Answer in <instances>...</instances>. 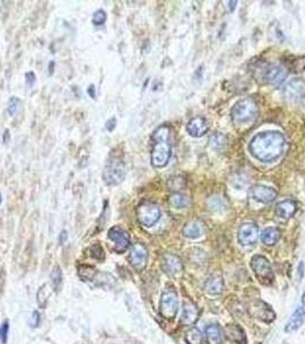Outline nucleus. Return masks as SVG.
Wrapping results in <instances>:
<instances>
[{"label": "nucleus", "mask_w": 305, "mask_h": 344, "mask_svg": "<svg viewBox=\"0 0 305 344\" xmlns=\"http://www.w3.org/2000/svg\"><path fill=\"white\" fill-rule=\"evenodd\" d=\"M126 176L125 164L122 156L112 151L107 159L106 165L102 171V179L107 186H116L124 181Z\"/></svg>", "instance_id": "3"}, {"label": "nucleus", "mask_w": 305, "mask_h": 344, "mask_svg": "<svg viewBox=\"0 0 305 344\" xmlns=\"http://www.w3.org/2000/svg\"><path fill=\"white\" fill-rule=\"evenodd\" d=\"M87 94H89V97H91L92 99L97 98V90L93 84H91V85L87 87Z\"/></svg>", "instance_id": "39"}, {"label": "nucleus", "mask_w": 305, "mask_h": 344, "mask_svg": "<svg viewBox=\"0 0 305 344\" xmlns=\"http://www.w3.org/2000/svg\"><path fill=\"white\" fill-rule=\"evenodd\" d=\"M51 280H52L54 289H57L58 291L60 290L61 285H62V272L60 267L59 266L54 267L52 271V274H51Z\"/></svg>", "instance_id": "29"}, {"label": "nucleus", "mask_w": 305, "mask_h": 344, "mask_svg": "<svg viewBox=\"0 0 305 344\" xmlns=\"http://www.w3.org/2000/svg\"><path fill=\"white\" fill-rule=\"evenodd\" d=\"M209 143L213 149L220 150L226 146L227 139L223 133H220V132H216V133H213L211 137L209 138Z\"/></svg>", "instance_id": "25"}, {"label": "nucleus", "mask_w": 305, "mask_h": 344, "mask_svg": "<svg viewBox=\"0 0 305 344\" xmlns=\"http://www.w3.org/2000/svg\"><path fill=\"white\" fill-rule=\"evenodd\" d=\"M39 321H41V317H39V313L37 311L33 312V314H31V317L29 319V325L35 328V327H38L39 326Z\"/></svg>", "instance_id": "36"}, {"label": "nucleus", "mask_w": 305, "mask_h": 344, "mask_svg": "<svg viewBox=\"0 0 305 344\" xmlns=\"http://www.w3.org/2000/svg\"><path fill=\"white\" fill-rule=\"evenodd\" d=\"M148 258V251L142 243H134L131 247L129 254V262L131 266L137 271H142L146 267Z\"/></svg>", "instance_id": "9"}, {"label": "nucleus", "mask_w": 305, "mask_h": 344, "mask_svg": "<svg viewBox=\"0 0 305 344\" xmlns=\"http://www.w3.org/2000/svg\"><path fill=\"white\" fill-rule=\"evenodd\" d=\"M54 68H55V62L54 61H51L49 63V74L52 76L54 73Z\"/></svg>", "instance_id": "41"}, {"label": "nucleus", "mask_w": 305, "mask_h": 344, "mask_svg": "<svg viewBox=\"0 0 305 344\" xmlns=\"http://www.w3.org/2000/svg\"><path fill=\"white\" fill-rule=\"evenodd\" d=\"M200 311L197 309L195 304L191 301L184 302L183 305V312H181V323L185 326H191L193 323L196 322V320L199 319Z\"/></svg>", "instance_id": "16"}, {"label": "nucleus", "mask_w": 305, "mask_h": 344, "mask_svg": "<svg viewBox=\"0 0 305 344\" xmlns=\"http://www.w3.org/2000/svg\"><path fill=\"white\" fill-rule=\"evenodd\" d=\"M225 335L233 342H236L237 344H245V335L242 328L237 325H228L224 329Z\"/></svg>", "instance_id": "20"}, {"label": "nucleus", "mask_w": 305, "mask_h": 344, "mask_svg": "<svg viewBox=\"0 0 305 344\" xmlns=\"http://www.w3.org/2000/svg\"><path fill=\"white\" fill-rule=\"evenodd\" d=\"M36 82V75L33 71H29V73L26 74V83L29 87H33L34 84Z\"/></svg>", "instance_id": "37"}, {"label": "nucleus", "mask_w": 305, "mask_h": 344, "mask_svg": "<svg viewBox=\"0 0 305 344\" xmlns=\"http://www.w3.org/2000/svg\"><path fill=\"white\" fill-rule=\"evenodd\" d=\"M297 211V203L292 200H284L278 203V206L275 208V214L279 218L283 219V221H288L290 219L292 216L296 214Z\"/></svg>", "instance_id": "18"}, {"label": "nucleus", "mask_w": 305, "mask_h": 344, "mask_svg": "<svg viewBox=\"0 0 305 344\" xmlns=\"http://www.w3.org/2000/svg\"><path fill=\"white\" fill-rule=\"evenodd\" d=\"M91 256L93 258L98 259V261H104L105 259V251L102 249L101 245L99 243H94V245L91 247Z\"/></svg>", "instance_id": "33"}, {"label": "nucleus", "mask_w": 305, "mask_h": 344, "mask_svg": "<svg viewBox=\"0 0 305 344\" xmlns=\"http://www.w3.org/2000/svg\"><path fill=\"white\" fill-rule=\"evenodd\" d=\"M171 129L168 125H161L153 132L152 153L150 162L154 167H164L168 165L172 154V146L170 142Z\"/></svg>", "instance_id": "2"}, {"label": "nucleus", "mask_w": 305, "mask_h": 344, "mask_svg": "<svg viewBox=\"0 0 305 344\" xmlns=\"http://www.w3.org/2000/svg\"><path fill=\"white\" fill-rule=\"evenodd\" d=\"M67 240H68V232H67L66 230H63L60 234V242L66 243Z\"/></svg>", "instance_id": "40"}, {"label": "nucleus", "mask_w": 305, "mask_h": 344, "mask_svg": "<svg viewBox=\"0 0 305 344\" xmlns=\"http://www.w3.org/2000/svg\"><path fill=\"white\" fill-rule=\"evenodd\" d=\"M259 237L258 226L253 223H244L240 226L237 232V240L241 245L250 246L253 245Z\"/></svg>", "instance_id": "12"}, {"label": "nucleus", "mask_w": 305, "mask_h": 344, "mask_svg": "<svg viewBox=\"0 0 305 344\" xmlns=\"http://www.w3.org/2000/svg\"><path fill=\"white\" fill-rule=\"evenodd\" d=\"M250 266L257 279L263 283V285H271L274 275H273L271 264L264 256L255 255L250 261Z\"/></svg>", "instance_id": "6"}, {"label": "nucleus", "mask_w": 305, "mask_h": 344, "mask_svg": "<svg viewBox=\"0 0 305 344\" xmlns=\"http://www.w3.org/2000/svg\"><path fill=\"white\" fill-rule=\"evenodd\" d=\"M299 275H300V278L303 277V263L299 264Z\"/></svg>", "instance_id": "44"}, {"label": "nucleus", "mask_w": 305, "mask_h": 344, "mask_svg": "<svg viewBox=\"0 0 305 344\" xmlns=\"http://www.w3.org/2000/svg\"><path fill=\"white\" fill-rule=\"evenodd\" d=\"M208 207L213 211H219L224 209V199L220 197H212L208 200Z\"/></svg>", "instance_id": "30"}, {"label": "nucleus", "mask_w": 305, "mask_h": 344, "mask_svg": "<svg viewBox=\"0 0 305 344\" xmlns=\"http://www.w3.org/2000/svg\"><path fill=\"white\" fill-rule=\"evenodd\" d=\"M78 273L79 275L83 279L87 280V281H93L94 278H96V275L98 274V272L93 269V267L91 266H87V265H83L78 269Z\"/></svg>", "instance_id": "28"}, {"label": "nucleus", "mask_w": 305, "mask_h": 344, "mask_svg": "<svg viewBox=\"0 0 305 344\" xmlns=\"http://www.w3.org/2000/svg\"><path fill=\"white\" fill-rule=\"evenodd\" d=\"M287 71L282 66L265 65L260 67L258 79L266 84H279L286 77Z\"/></svg>", "instance_id": "8"}, {"label": "nucleus", "mask_w": 305, "mask_h": 344, "mask_svg": "<svg viewBox=\"0 0 305 344\" xmlns=\"http://www.w3.org/2000/svg\"><path fill=\"white\" fill-rule=\"evenodd\" d=\"M280 237H281L280 230L276 229V227H267V229H265L263 231L260 238H261V241H263L266 246H273L279 241Z\"/></svg>", "instance_id": "22"}, {"label": "nucleus", "mask_w": 305, "mask_h": 344, "mask_svg": "<svg viewBox=\"0 0 305 344\" xmlns=\"http://www.w3.org/2000/svg\"><path fill=\"white\" fill-rule=\"evenodd\" d=\"M186 341L188 344H202L203 343V334L196 327H192L186 333Z\"/></svg>", "instance_id": "27"}, {"label": "nucleus", "mask_w": 305, "mask_h": 344, "mask_svg": "<svg viewBox=\"0 0 305 344\" xmlns=\"http://www.w3.org/2000/svg\"><path fill=\"white\" fill-rule=\"evenodd\" d=\"M186 130H187L189 135H192V137L200 138L208 132L209 124L207 122V119H205L204 117L197 116V117L192 118L191 121L187 123Z\"/></svg>", "instance_id": "15"}, {"label": "nucleus", "mask_w": 305, "mask_h": 344, "mask_svg": "<svg viewBox=\"0 0 305 344\" xmlns=\"http://www.w3.org/2000/svg\"><path fill=\"white\" fill-rule=\"evenodd\" d=\"M107 21V13L104 10H98L94 12L93 17H92V23L94 26H102L105 25V22Z\"/></svg>", "instance_id": "32"}, {"label": "nucleus", "mask_w": 305, "mask_h": 344, "mask_svg": "<svg viewBox=\"0 0 305 344\" xmlns=\"http://www.w3.org/2000/svg\"><path fill=\"white\" fill-rule=\"evenodd\" d=\"M302 302H303V305L305 306V294L303 295V298H302Z\"/></svg>", "instance_id": "45"}, {"label": "nucleus", "mask_w": 305, "mask_h": 344, "mask_svg": "<svg viewBox=\"0 0 305 344\" xmlns=\"http://www.w3.org/2000/svg\"><path fill=\"white\" fill-rule=\"evenodd\" d=\"M178 312V296L176 291L165 290L162 294L160 303V313L163 318L171 320L177 315Z\"/></svg>", "instance_id": "7"}, {"label": "nucleus", "mask_w": 305, "mask_h": 344, "mask_svg": "<svg viewBox=\"0 0 305 344\" xmlns=\"http://www.w3.org/2000/svg\"><path fill=\"white\" fill-rule=\"evenodd\" d=\"M108 239L114 242V250L118 254L124 253L130 247V235L121 226H114L108 231Z\"/></svg>", "instance_id": "10"}, {"label": "nucleus", "mask_w": 305, "mask_h": 344, "mask_svg": "<svg viewBox=\"0 0 305 344\" xmlns=\"http://www.w3.org/2000/svg\"><path fill=\"white\" fill-rule=\"evenodd\" d=\"M204 287H205V290H207L209 294H212V295L221 294L224 290L223 278L218 274H213L207 280V281H205Z\"/></svg>", "instance_id": "19"}, {"label": "nucleus", "mask_w": 305, "mask_h": 344, "mask_svg": "<svg viewBox=\"0 0 305 344\" xmlns=\"http://www.w3.org/2000/svg\"><path fill=\"white\" fill-rule=\"evenodd\" d=\"M250 312L252 313L253 317L264 320L266 322H271L274 320L275 314L274 312L272 311V309L267 304H265L263 302H255L250 307Z\"/></svg>", "instance_id": "17"}, {"label": "nucleus", "mask_w": 305, "mask_h": 344, "mask_svg": "<svg viewBox=\"0 0 305 344\" xmlns=\"http://www.w3.org/2000/svg\"><path fill=\"white\" fill-rule=\"evenodd\" d=\"M286 149L283 135L275 131H266L256 134L250 141L249 150L260 162H273L280 158Z\"/></svg>", "instance_id": "1"}, {"label": "nucleus", "mask_w": 305, "mask_h": 344, "mask_svg": "<svg viewBox=\"0 0 305 344\" xmlns=\"http://www.w3.org/2000/svg\"><path fill=\"white\" fill-rule=\"evenodd\" d=\"M169 202L176 209H184V208L188 207L189 199L184 194L172 193L169 198Z\"/></svg>", "instance_id": "24"}, {"label": "nucleus", "mask_w": 305, "mask_h": 344, "mask_svg": "<svg viewBox=\"0 0 305 344\" xmlns=\"http://www.w3.org/2000/svg\"><path fill=\"white\" fill-rule=\"evenodd\" d=\"M183 233H184L185 237H187L189 239H196L201 235L202 229H201L199 223L192 222V223H188L187 225H185L184 230H183Z\"/></svg>", "instance_id": "26"}, {"label": "nucleus", "mask_w": 305, "mask_h": 344, "mask_svg": "<svg viewBox=\"0 0 305 344\" xmlns=\"http://www.w3.org/2000/svg\"><path fill=\"white\" fill-rule=\"evenodd\" d=\"M257 105L255 100L251 98H245L237 101L232 108L231 115L235 124H247L252 122L257 116Z\"/></svg>", "instance_id": "4"}, {"label": "nucleus", "mask_w": 305, "mask_h": 344, "mask_svg": "<svg viewBox=\"0 0 305 344\" xmlns=\"http://www.w3.org/2000/svg\"><path fill=\"white\" fill-rule=\"evenodd\" d=\"M304 318H305L304 310L302 309V307H298V309L292 313L290 320H289L288 323L286 325V328H284V330L288 331V333H290V331L298 329V328L302 326Z\"/></svg>", "instance_id": "21"}, {"label": "nucleus", "mask_w": 305, "mask_h": 344, "mask_svg": "<svg viewBox=\"0 0 305 344\" xmlns=\"http://www.w3.org/2000/svg\"><path fill=\"white\" fill-rule=\"evenodd\" d=\"M283 94L292 102H298L305 98V82L300 78L291 79L283 87Z\"/></svg>", "instance_id": "11"}, {"label": "nucleus", "mask_w": 305, "mask_h": 344, "mask_svg": "<svg viewBox=\"0 0 305 344\" xmlns=\"http://www.w3.org/2000/svg\"><path fill=\"white\" fill-rule=\"evenodd\" d=\"M115 127H116V118L113 117L106 122V129L109 132H113L115 130Z\"/></svg>", "instance_id": "38"}, {"label": "nucleus", "mask_w": 305, "mask_h": 344, "mask_svg": "<svg viewBox=\"0 0 305 344\" xmlns=\"http://www.w3.org/2000/svg\"><path fill=\"white\" fill-rule=\"evenodd\" d=\"M236 4V2H229V11H234Z\"/></svg>", "instance_id": "42"}, {"label": "nucleus", "mask_w": 305, "mask_h": 344, "mask_svg": "<svg viewBox=\"0 0 305 344\" xmlns=\"http://www.w3.org/2000/svg\"><path fill=\"white\" fill-rule=\"evenodd\" d=\"M0 205H2V194H0Z\"/></svg>", "instance_id": "46"}, {"label": "nucleus", "mask_w": 305, "mask_h": 344, "mask_svg": "<svg viewBox=\"0 0 305 344\" xmlns=\"http://www.w3.org/2000/svg\"><path fill=\"white\" fill-rule=\"evenodd\" d=\"M162 270L169 277H176L183 271V263L178 256L173 254H165L162 258Z\"/></svg>", "instance_id": "13"}, {"label": "nucleus", "mask_w": 305, "mask_h": 344, "mask_svg": "<svg viewBox=\"0 0 305 344\" xmlns=\"http://www.w3.org/2000/svg\"><path fill=\"white\" fill-rule=\"evenodd\" d=\"M9 330H10V323L9 321H4V323L0 326V341L3 344H6L7 338H9Z\"/></svg>", "instance_id": "35"}, {"label": "nucleus", "mask_w": 305, "mask_h": 344, "mask_svg": "<svg viewBox=\"0 0 305 344\" xmlns=\"http://www.w3.org/2000/svg\"><path fill=\"white\" fill-rule=\"evenodd\" d=\"M137 219L142 226L152 227L160 221L161 209L156 203L150 201H142L136 210Z\"/></svg>", "instance_id": "5"}, {"label": "nucleus", "mask_w": 305, "mask_h": 344, "mask_svg": "<svg viewBox=\"0 0 305 344\" xmlns=\"http://www.w3.org/2000/svg\"><path fill=\"white\" fill-rule=\"evenodd\" d=\"M250 195L253 200L261 203H271L274 201L278 197L275 190L271 187L263 186V185H256L250 190Z\"/></svg>", "instance_id": "14"}, {"label": "nucleus", "mask_w": 305, "mask_h": 344, "mask_svg": "<svg viewBox=\"0 0 305 344\" xmlns=\"http://www.w3.org/2000/svg\"><path fill=\"white\" fill-rule=\"evenodd\" d=\"M205 336L210 344H220L223 341V331L218 325H209L205 329Z\"/></svg>", "instance_id": "23"}, {"label": "nucleus", "mask_w": 305, "mask_h": 344, "mask_svg": "<svg viewBox=\"0 0 305 344\" xmlns=\"http://www.w3.org/2000/svg\"><path fill=\"white\" fill-rule=\"evenodd\" d=\"M20 103L21 102H20V100L18 98H15V97L10 98L9 108H7V111H9V115L12 116V117H13V116H15V114H17Z\"/></svg>", "instance_id": "34"}, {"label": "nucleus", "mask_w": 305, "mask_h": 344, "mask_svg": "<svg viewBox=\"0 0 305 344\" xmlns=\"http://www.w3.org/2000/svg\"><path fill=\"white\" fill-rule=\"evenodd\" d=\"M169 189L171 191H174V193H178V191L184 189L185 187V181L184 178L181 177H173L170 178V181L168 183Z\"/></svg>", "instance_id": "31"}, {"label": "nucleus", "mask_w": 305, "mask_h": 344, "mask_svg": "<svg viewBox=\"0 0 305 344\" xmlns=\"http://www.w3.org/2000/svg\"><path fill=\"white\" fill-rule=\"evenodd\" d=\"M7 138L10 139V131L6 130L5 133H4V142H7Z\"/></svg>", "instance_id": "43"}]
</instances>
